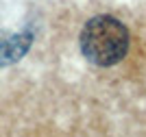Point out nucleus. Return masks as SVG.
<instances>
[{
    "label": "nucleus",
    "instance_id": "obj_1",
    "mask_svg": "<svg viewBox=\"0 0 146 137\" xmlns=\"http://www.w3.org/2000/svg\"><path fill=\"white\" fill-rule=\"evenodd\" d=\"M81 54L98 68H111L124 59L129 50V30L113 15H94L79 37Z\"/></svg>",
    "mask_w": 146,
    "mask_h": 137
},
{
    "label": "nucleus",
    "instance_id": "obj_2",
    "mask_svg": "<svg viewBox=\"0 0 146 137\" xmlns=\"http://www.w3.org/2000/svg\"><path fill=\"white\" fill-rule=\"evenodd\" d=\"M33 46V33L29 30H0V68L13 66L31 50Z\"/></svg>",
    "mask_w": 146,
    "mask_h": 137
}]
</instances>
